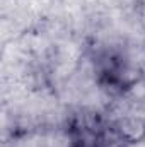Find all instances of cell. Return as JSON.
<instances>
[{
  "label": "cell",
  "instance_id": "cell-1",
  "mask_svg": "<svg viewBox=\"0 0 145 147\" xmlns=\"http://www.w3.org/2000/svg\"><path fill=\"white\" fill-rule=\"evenodd\" d=\"M128 147H145V134L142 137H138V139H135V140H132Z\"/></svg>",
  "mask_w": 145,
  "mask_h": 147
}]
</instances>
